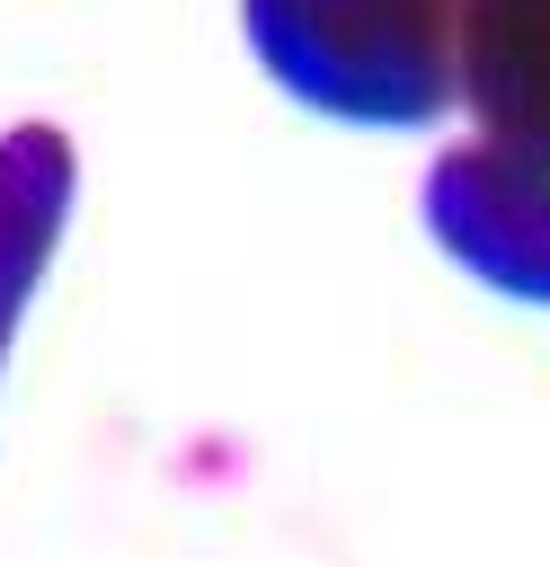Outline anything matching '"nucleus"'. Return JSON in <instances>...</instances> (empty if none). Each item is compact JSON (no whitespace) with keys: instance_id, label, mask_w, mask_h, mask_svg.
Here are the masks:
<instances>
[{"instance_id":"nucleus-1","label":"nucleus","mask_w":550,"mask_h":567,"mask_svg":"<svg viewBox=\"0 0 550 567\" xmlns=\"http://www.w3.org/2000/svg\"><path fill=\"white\" fill-rule=\"evenodd\" d=\"M240 18L266 80L310 115L417 133L461 106L452 0H240Z\"/></svg>"},{"instance_id":"nucleus-2","label":"nucleus","mask_w":550,"mask_h":567,"mask_svg":"<svg viewBox=\"0 0 550 567\" xmlns=\"http://www.w3.org/2000/svg\"><path fill=\"white\" fill-rule=\"evenodd\" d=\"M417 213L435 230V248L479 275L488 292L506 301H532L550 310V177L497 142H444L426 186H417Z\"/></svg>"},{"instance_id":"nucleus-3","label":"nucleus","mask_w":550,"mask_h":567,"mask_svg":"<svg viewBox=\"0 0 550 567\" xmlns=\"http://www.w3.org/2000/svg\"><path fill=\"white\" fill-rule=\"evenodd\" d=\"M452 71L479 142L550 177V0H452Z\"/></svg>"},{"instance_id":"nucleus-4","label":"nucleus","mask_w":550,"mask_h":567,"mask_svg":"<svg viewBox=\"0 0 550 567\" xmlns=\"http://www.w3.org/2000/svg\"><path fill=\"white\" fill-rule=\"evenodd\" d=\"M71 195H80V159L53 124L0 133V363H9V337H18L53 248H62Z\"/></svg>"}]
</instances>
